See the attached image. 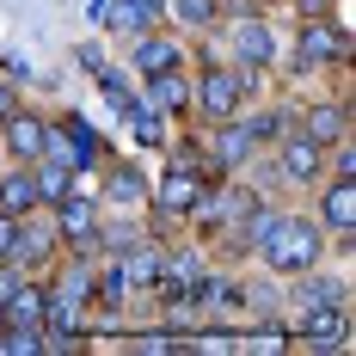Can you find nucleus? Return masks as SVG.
I'll list each match as a JSON object with an SVG mask.
<instances>
[{
	"label": "nucleus",
	"mask_w": 356,
	"mask_h": 356,
	"mask_svg": "<svg viewBox=\"0 0 356 356\" xmlns=\"http://www.w3.org/2000/svg\"><path fill=\"white\" fill-rule=\"evenodd\" d=\"M197 203H203V184H197V166H172V172L160 178V209L184 215V209H197Z\"/></svg>",
	"instance_id": "nucleus-7"
},
{
	"label": "nucleus",
	"mask_w": 356,
	"mask_h": 356,
	"mask_svg": "<svg viewBox=\"0 0 356 356\" xmlns=\"http://www.w3.org/2000/svg\"><path fill=\"white\" fill-rule=\"evenodd\" d=\"M123 277H129V283H154V277H160V258H154V252H129Z\"/></svg>",
	"instance_id": "nucleus-20"
},
{
	"label": "nucleus",
	"mask_w": 356,
	"mask_h": 356,
	"mask_svg": "<svg viewBox=\"0 0 356 356\" xmlns=\"http://www.w3.org/2000/svg\"><path fill=\"white\" fill-rule=\"evenodd\" d=\"M56 234H68L74 246L86 252L92 240H99V215H92V203H80V197H62V203H56Z\"/></svg>",
	"instance_id": "nucleus-5"
},
{
	"label": "nucleus",
	"mask_w": 356,
	"mask_h": 356,
	"mask_svg": "<svg viewBox=\"0 0 356 356\" xmlns=\"http://www.w3.org/2000/svg\"><path fill=\"white\" fill-rule=\"evenodd\" d=\"M197 111H203L209 123L234 117V111H240V80H234L227 68H209L203 74V92H197Z\"/></svg>",
	"instance_id": "nucleus-3"
},
{
	"label": "nucleus",
	"mask_w": 356,
	"mask_h": 356,
	"mask_svg": "<svg viewBox=\"0 0 356 356\" xmlns=\"http://www.w3.org/2000/svg\"><path fill=\"white\" fill-rule=\"evenodd\" d=\"M178 25H191V31H209L215 19H221V0H172Z\"/></svg>",
	"instance_id": "nucleus-18"
},
{
	"label": "nucleus",
	"mask_w": 356,
	"mask_h": 356,
	"mask_svg": "<svg viewBox=\"0 0 356 356\" xmlns=\"http://www.w3.org/2000/svg\"><path fill=\"white\" fill-rule=\"evenodd\" d=\"M43 129H49L43 117L13 111V117H6V147H13V160H25V166H31V160H43Z\"/></svg>",
	"instance_id": "nucleus-6"
},
{
	"label": "nucleus",
	"mask_w": 356,
	"mask_h": 356,
	"mask_svg": "<svg viewBox=\"0 0 356 356\" xmlns=\"http://www.w3.org/2000/svg\"><path fill=\"white\" fill-rule=\"evenodd\" d=\"M0 209L6 215H31L37 209V184H31V166H25V160H19L13 172L0 166Z\"/></svg>",
	"instance_id": "nucleus-8"
},
{
	"label": "nucleus",
	"mask_w": 356,
	"mask_h": 356,
	"mask_svg": "<svg viewBox=\"0 0 356 356\" xmlns=\"http://www.w3.org/2000/svg\"><path fill=\"white\" fill-rule=\"evenodd\" d=\"M13 111H19V99H13V86H6V80H0V123H6V117H13Z\"/></svg>",
	"instance_id": "nucleus-23"
},
{
	"label": "nucleus",
	"mask_w": 356,
	"mask_h": 356,
	"mask_svg": "<svg viewBox=\"0 0 356 356\" xmlns=\"http://www.w3.org/2000/svg\"><path fill=\"white\" fill-rule=\"evenodd\" d=\"M264 264L283 270V277L314 270V264H320V227L301 221V215H277V221L264 227Z\"/></svg>",
	"instance_id": "nucleus-1"
},
{
	"label": "nucleus",
	"mask_w": 356,
	"mask_h": 356,
	"mask_svg": "<svg viewBox=\"0 0 356 356\" xmlns=\"http://www.w3.org/2000/svg\"><path fill=\"white\" fill-rule=\"evenodd\" d=\"M0 325H13V332H37V325H43V289L13 283V295L0 301Z\"/></svg>",
	"instance_id": "nucleus-4"
},
{
	"label": "nucleus",
	"mask_w": 356,
	"mask_h": 356,
	"mask_svg": "<svg viewBox=\"0 0 356 356\" xmlns=\"http://www.w3.org/2000/svg\"><path fill=\"white\" fill-rule=\"evenodd\" d=\"M147 80H154V86H147V111H154V117H160V111L172 117V111H184V105H191V92H184L178 68H166V74H147Z\"/></svg>",
	"instance_id": "nucleus-13"
},
{
	"label": "nucleus",
	"mask_w": 356,
	"mask_h": 356,
	"mask_svg": "<svg viewBox=\"0 0 356 356\" xmlns=\"http://www.w3.org/2000/svg\"><path fill=\"white\" fill-rule=\"evenodd\" d=\"M154 19H166V0H117V25H129V31H142Z\"/></svg>",
	"instance_id": "nucleus-17"
},
{
	"label": "nucleus",
	"mask_w": 356,
	"mask_h": 356,
	"mask_svg": "<svg viewBox=\"0 0 356 356\" xmlns=\"http://www.w3.org/2000/svg\"><path fill=\"white\" fill-rule=\"evenodd\" d=\"M111 203H142V172L136 166H117L111 172Z\"/></svg>",
	"instance_id": "nucleus-19"
},
{
	"label": "nucleus",
	"mask_w": 356,
	"mask_h": 356,
	"mask_svg": "<svg viewBox=\"0 0 356 356\" xmlns=\"http://www.w3.org/2000/svg\"><path fill=\"white\" fill-rule=\"evenodd\" d=\"M338 56H344V37L332 31L325 19H314V25L301 31V62H307V68H320V62H338Z\"/></svg>",
	"instance_id": "nucleus-12"
},
{
	"label": "nucleus",
	"mask_w": 356,
	"mask_h": 356,
	"mask_svg": "<svg viewBox=\"0 0 356 356\" xmlns=\"http://www.w3.org/2000/svg\"><path fill=\"white\" fill-rule=\"evenodd\" d=\"M277 166H283V178H295V184H314V178L325 172V147L295 129V136L283 142V154H277Z\"/></svg>",
	"instance_id": "nucleus-2"
},
{
	"label": "nucleus",
	"mask_w": 356,
	"mask_h": 356,
	"mask_svg": "<svg viewBox=\"0 0 356 356\" xmlns=\"http://www.w3.org/2000/svg\"><path fill=\"white\" fill-rule=\"evenodd\" d=\"M13 234H19V215H6V209H0V258L13 252Z\"/></svg>",
	"instance_id": "nucleus-21"
},
{
	"label": "nucleus",
	"mask_w": 356,
	"mask_h": 356,
	"mask_svg": "<svg viewBox=\"0 0 356 356\" xmlns=\"http://www.w3.org/2000/svg\"><path fill=\"white\" fill-rule=\"evenodd\" d=\"M301 136H314L320 147L325 142H344V111H338V105H320L307 123H301Z\"/></svg>",
	"instance_id": "nucleus-15"
},
{
	"label": "nucleus",
	"mask_w": 356,
	"mask_h": 356,
	"mask_svg": "<svg viewBox=\"0 0 356 356\" xmlns=\"http://www.w3.org/2000/svg\"><path fill=\"white\" fill-rule=\"evenodd\" d=\"M234 43H240V62H246V68H264V62H270V49H277V43H270V25H264V19H240V25H234Z\"/></svg>",
	"instance_id": "nucleus-11"
},
{
	"label": "nucleus",
	"mask_w": 356,
	"mask_h": 356,
	"mask_svg": "<svg viewBox=\"0 0 356 356\" xmlns=\"http://www.w3.org/2000/svg\"><path fill=\"white\" fill-rule=\"evenodd\" d=\"M136 68H142V74H166V68H178V49L166 43V37H142V49H136Z\"/></svg>",
	"instance_id": "nucleus-16"
},
{
	"label": "nucleus",
	"mask_w": 356,
	"mask_h": 356,
	"mask_svg": "<svg viewBox=\"0 0 356 356\" xmlns=\"http://www.w3.org/2000/svg\"><path fill=\"white\" fill-rule=\"evenodd\" d=\"M31 184H37V203H62V197H74V166H62V160H31Z\"/></svg>",
	"instance_id": "nucleus-9"
},
{
	"label": "nucleus",
	"mask_w": 356,
	"mask_h": 356,
	"mask_svg": "<svg viewBox=\"0 0 356 356\" xmlns=\"http://www.w3.org/2000/svg\"><path fill=\"white\" fill-rule=\"evenodd\" d=\"M252 147H258V136H252L246 123H234V117L215 123V166H240Z\"/></svg>",
	"instance_id": "nucleus-10"
},
{
	"label": "nucleus",
	"mask_w": 356,
	"mask_h": 356,
	"mask_svg": "<svg viewBox=\"0 0 356 356\" xmlns=\"http://www.w3.org/2000/svg\"><path fill=\"white\" fill-rule=\"evenodd\" d=\"M13 283H19V270H13V264H6V258H0V301H6V295H13Z\"/></svg>",
	"instance_id": "nucleus-22"
},
{
	"label": "nucleus",
	"mask_w": 356,
	"mask_h": 356,
	"mask_svg": "<svg viewBox=\"0 0 356 356\" xmlns=\"http://www.w3.org/2000/svg\"><path fill=\"white\" fill-rule=\"evenodd\" d=\"M325 221H332L338 234H350V227H356V178H350V172L325 191Z\"/></svg>",
	"instance_id": "nucleus-14"
}]
</instances>
